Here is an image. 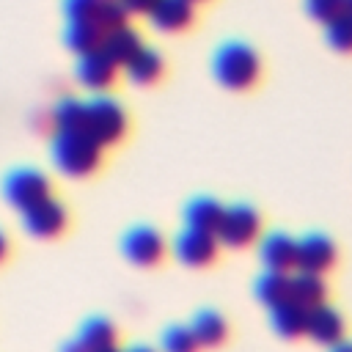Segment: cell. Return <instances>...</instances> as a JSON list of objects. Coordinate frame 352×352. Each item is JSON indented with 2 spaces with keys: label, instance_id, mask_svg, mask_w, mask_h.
<instances>
[{
  "label": "cell",
  "instance_id": "cell-1",
  "mask_svg": "<svg viewBox=\"0 0 352 352\" xmlns=\"http://www.w3.org/2000/svg\"><path fill=\"white\" fill-rule=\"evenodd\" d=\"M52 162L60 173L82 179L102 168L104 162V146L96 143L88 132L72 129V132H52Z\"/></svg>",
  "mask_w": 352,
  "mask_h": 352
},
{
  "label": "cell",
  "instance_id": "cell-2",
  "mask_svg": "<svg viewBox=\"0 0 352 352\" xmlns=\"http://www.w3.org/2000/svg\"><path fill=\"white\" fill-rule=\"evenodd\" d=\"M212 72L228 91H250L261 80V58L242 41H226L212 55Z\"/></svg>",
  "mask_w": 352,
  "mask_h": 352
},
{
  "label": "cell",
  "instance_id": "cell-3",
  "mask_svg": "<svg viewBox=\"0 0 352 352\" xmlns=\"http://www.w3.org/2000/svg\"><path fill=\"white\" fill-rule=\"evenodd\" d=\"M85 132L96 143H102L104 148L116 146L129 132V116H126V110L116 99L94 96V99L85 102Z\"/></svg>",
  "mask_w": 352,
  "mask_h": 352
},
{
  "label": "cell",
  "instance_id": "cell-4",
  "mask_svg": "<svg viewBox=\"0 0 352 352\" xmlns=\"http://www.w3.org/2000/svg\"><path fill=\"white\" fill-rule=\"evenodd\" d=\"M3 192H6V201L25 214L33 206L50 201L52 192H55V187H52V182L44 173H38L33 168H22V170H14V173L6 176Z\"/></svg>",
  "mask_w": 352,
  "mask_h": 352
},
{
  "label": "cell",
  "instance_id": "cell-5",
  "mask_svg": "<svg viewBox=\"0 0 352 352\" xmlns=\"http://www.w3.org/2000/svg\"><path fill=\"white\" fill-rule=\"evenodd\" d=\"M261 234V214L248 204L226 206V217L217 228V236L228 248H248Z\"/></svg>",
  "mask_w": 352,
  "mask_h": 352
},
{
  "label": "cell",
  "instance_id": "cell-6",
  "mask_svg": "<svg viewBox=\"0 0 352 352\" xmlns=\"http://www.w3.org/2000/svg\"><path fill=\"white\" fill-rule=\"evenodd\" d=\"M121 250L138 267H157V264H162L168 245H165V236L157 228H151V226H135L132 231L124 234Z\"/></svg>",
  "mask_w": 352,
  "mask_h": 352
},
{
  "label": "cell",
  "instance_id": "cell-7",
  "mask_svg": "<svg viewBox=\"0 0 352 352\" xmlns=\"http://www.w3.org/2000/svg\"><path fill=\"white\" fill-rule=\"evenodd\" d=\"M173 253L179 261H184L187 267H209L217 261L220 253V236L212 231H201V228H184L176 242H173Z\"/></svg>",
  "mask_w": 352,
  "mask_h": 352
},
{
  "label": "cell",
  "instance_id": "cell-8",
  "mask_svg": "<svg viewBox=\"0 0 352 352\" xmlns=\"http://www.w3.org/2000/svg\"><path fill=\"white\" fill-rule=\"evenodd\" d=\"M118 69L121 66L104 50H96V52H88V55H80V60L74 66V77L82 88H88L94 94H102V91L116 85Z\"/></svg>",
  "mask_w": 352,
  "mask_h": 352
},
{
  "label": "cell",
  "instance_id": "cell-9",
  "mask_svg": "<svg viewBox=\"0 0 352 352\" xmlns=\"http://www.w3.org/2000/svg\"><path fill=\"white\" fill-rule=\"evenodd\" d=\"M25 228L38 239H55L69 228V206L52 195L50 201L25 212Z\"/></svg>",
  "mask_w": 352,
  "mask_h": 352
},
{
  "label": "cell",
  "instance_id": "cell-10",
  "mask_svg": "<svg viewBox=\"0 0 352 352\" xmlns=\"http://www.w3.org/2000/svg\"><path fill=\"white\" fill-rule=\"evenodd\" d=\"M336 245L324 234H308L297 239V270L302 272H327L336 264Z\"/></svg>",
  "mask_w": 352,
  "mask_h": 352
},
{
  "label": "cell",
  "instance_id": "cell-11",
  "mask_svg": "<svg viewBox=\"0 0 352 352\" xmlns=\"http://www.w3.org/2000/svg\"><path fill=\"white\" fill-rule=\"evenodd\" d=\"M151 28L160 33H182L195 22V3L190 0H157L148 14Z\"/></svg>",
  "mask_w": 352,
  "mask_h": 352
},
{
  "label": "cell",
  "instance_id": "cell-12",
  "mask_svg": "<svg viewBox=\"0 0 352 352\" xmlns=\"http://www.w3.org/2000/svg\"><path fill=\"white\" fill-rule=\"evenodd\" d=\"M344 327H346L344 316L333 305H327V302H322V305L308 311V330H305V336L314 338L316 344L333 346V344L344 341Z\"/></svg>",
  "mask_w": 352,
  "mask_h": 352
},
{
  "label": "cell",
  "instance_id": "cell-13",
  "mask_svg": "<svg viewBox=\"0 0 352 352\" xmlns=\"http://www.w3.org/2000/svg\"><path fill=\"white\" fill-rule=\"evenodd\" d=\"M308 311L311 308H305V305H300L297 300L289 297V300L270 308V322H272L278 336L297 338V336H305V330H308Z\"/></svg>",
  "mask_w": 352,
  "mask_h": 352
},
{
  "label": "cell",
  "instance_id": "cell-14",
  "mask_svg": "<svg viewBox=\"0 0 352 352\" xmlns=\"http://www.w3.org/2000/svg\"><path fill=\"white\" fill-rule=\"evenodd\" d=\"M104 30L99 28V22L94 19H69L66 22V30H63V41L72 52L77 55H88V52H96L102 50L104 44Z\"/></svg>",
  "mask_w": 352,
  "mask_h": 352
},
{
  "label": "cell",
  "instance_id": "cell-15",
  "mask_svg": "<svg viewBox=\"0 0 352 352\" xmlns=\"http://www.w3.org/2000/svg\"><path fill=\"white\" fill-rule=\"evenodd\" d=\"M261 261L267 264V270L275 272H289L292 267H297V239H292L289 234H270L261 242Z\"/></svg>",
  "mask_w": 352,
  "mask_h": 352
},
{
  "label": "cell",
  "instance_id": "cell-16",
  "mask_svg": "<svg viewBox=\"0 0 352 352\" xmlns=\"http://www.w3.org/2000/svg\"><path fill=\"white\" fill-rule=\"evenodd\" d=\"M143 47H146V44H143V36H140V30L132 28V25H124V28L110 30V33L104 36V44H102V50H104L118 66H126Z\"/></svg>",
  "mask_w": 352,
  "mask_h": 352
},
{
  "label": "cell",
  "instance_id": "cell-17",
  "mask_svg": "<svg viewBox=\"0 0 352 352\" xmlns=\"http://www.w3.org/2000/svg\"><path fill=\"white\" fill-rule=\"evenodd\" d=\"M124 72H126V77H129L135 85H154V82H160L162 74H165V60H162V55H160L157 50L143 47V50L124 66Z\"/></svg>",
  "mask_w": 352,
  "mask_h": 352
},
{
  "label": "cell",
  "instance_id": "cell-18",
  "mask_svg": "<svg viewBox=\"0 0 352 352\" xmlns=\"http://www.w3.org/2000/svg\"><path fill=\"white\" fill-rule=\"evenodd\" d=\"M190 327H192L198 344L206 346V349L223 346L226 338H228V322H226V316H220L217 311H209V308L198 311V314L192 316V324H190Z\"/></svg>",
  "mask_w": 352,
  "mask_h": 352
},
{
  "label": "cell",
  "instance_id": "cell-19",
  "mask_svg": "<svg viewBox=\"0 0 352 352\" xmlns=\"http://www.w3.org/2000/svg\"><path fill=\"white\" fill-rule=\"evenodd\" d=\"M223 217H226V206L217 204L214 198H192L184 206V220H187L190 228H201V231L217 234Z\"/></svg>",
  "mask_w": 352,
  "mask_h": 352
},
{
  "label": "cell",
  "instance_id": "cell-20",
  "mask_svg": "<svg viewBox=\"0 0 352 352\" xmlns=\"http://www.w3.org/2000/svg\"><path fill=\"white\" fill-rule=\"evenodd\" d=\"M50 126L55 132H72V129L85 132V102L77 96H60L50 110Z\"/></svg>",
  "mask_w": 352,
  "mask_h": 352
},
{
  "label": "cell",
  "instance_id": "cell-21",
  "mask_svg": "<svg viewBox=\"0 0 352 352\" xmlns=\"http://www.w3.org/2000/svg\"><path fill=\"white\" fill-rule=\"evenodd\" d=\"M289 297L297 300V302L305 305V308H316V305L324 302L327 286H324L322 275H316V272H302V270H300V272L292 278V292H289Z\"/></svg>",
  "mask_w": 352,
  "mask_h": 352
},
{
  "label": "cell",
  "instance_id": "cell-22",
  "mask_svg": "<svg viewBox=\"0 0 352 352\" xmlns=\"http://www.w3.org/2000/svg\"><path fill=\"white\" fill-rule=\"evenodd\" d=\"M256 297L264 302V305H278L283 300H289V292H292V278L286 272H275V270H267L258 280H256Z\"/></svg>",
  "mask_w": 352,
  "mask_h": 352
},
{
  "label": "cell",
  "instance_id": "cell-23",
  "mask_svg": "<svg viewBox=\"0 0 352 352\" xmlns=\"http://www.w3.org/2000/svg\"><path fill=\"white\" fill-rule=\"evenodd\" d=\"M80 338H82L88 346H94V349L116 346V341H118V330H116L113 322H107V319H102V316H94V319H88V322L82 324Z\"/></svg>",
  "mask_w": 352,
  "mask_h": 352
},
{
  "label": "cell",
  "instance_id": "cell-24",
  "mask_svg": "<svg viewBox=\"0 0 352 352\" xmlns=\"http://www.w3.org/2000/svg\"><path fill=\"white\" fill-rule=\"evenodd\" d=\"M324 38L336 52H352V14L344 11L324 25Z\"/></svg>",
  "mask_w": 352,
  "mask_h": 352
},
{
  "label": "cell",
  "instance_id": "cell-25",
  "mask_svg": "<svg viewBox=\"0 0 352 352\" xmlns=\"http://www.w3.org/2000/svg\"><path fill=\"white\" fill-rule=\"evenodd\" d=\"M162 352H198L201 344L192 333V327H184V324H173L162 333Z\"/></svg>",
  "mask_w": 352,
  "mask_h": 352
},
{
  "label": "cell",
  "instance_id": "cell-26",
  "mask_svg": "<svg viewBox=\"0 0 352 352\" xmlns=\"http://www.w3.org/2000/svg\"><path fill=\"white\" fill-rule=\"evenodd\" d=\"M126 19H129V11H126V6H124L121 0H104L102 8H99V14H96V22H99V28H102L104 33L129 25Z\"/></svg>",
  "mask_w": 352,
  "mask_h": 352
},
{
  "label": "cell",
  "instance_id": "cell-27",
  "mask_svg": "<svg viewBox=\"0 0 352 352\" xmlns=\"http://www.w3.org/2000/svg\"><path fill=\"white\" fill-rule=\"evenodd\" d=\"M305 11L311 19L327 25L330 19H336L338 14H344V0H305Z\"/></svg>",
  "mask_w": 352,
  "mask_h": 352
},
{
  "label": "cell",
  "instance_id": "cell-28",
  "mask_svg": "<svg viewBox=\"0 0 352 352\" xmlns=\"http://www.w3.org/2000/svg\"><path fill=\"white\" fill-rule=\"evenodd\" d=\"M102 3L104 0H63V11H66V19H94L96 22Z\"/></svg>",
  "mask_w": 352,
  "mask_h": 352
},
{
  "label": "cell",
  "instance_id": "cell-29",
  "mask_svg": "<svg viewBox=\"0 0 352 352\" xmlns=\"http://www.w3.org/2000/svg\"><path fill=\"white\" fill-rule=\"evenodd\" d=\"M124 6H126V11L129 14H151V8L157 6V0H121Z\"/></svg>",
  "mask_w": 352,
  "mask_h": 352
},
{
  "label": "cell",
  "instance_id": "cell-30",
  "mask_svg": "<svg viewBox=\"0 0 352 352\" xmlns=\"http://www.w3.org/2000/svg\"><path fill=\"white\" fill-rule=\"evenodd\" d=\"M63 352H94V346H88L82 338H74V341H69L63 346Z\"/></svg>",
  "mask_w": 352,
  "mask_h": 352
},
{
  "label": "cell",
  "instance_id": "cell-31",
  "mask_svg": "<svg viewBox=\"0 0 352 352\" xmlns=\"http://www.w3.org/2000/svg\"><path fill=\"white\" fill-rule=\"evenodd\" d=\"M8 253H11V242H8V234H6V231H0V264L8 258Z\"/></svg>",
  "mask_w": 352,
  "mask_h": 352
},
{
  "label": "cell",
  "instance_id": "cell-32",
  "mask_svg": "<svg viewBox=\"0 0 352 352\" xmlns=\"http://www.w3.org/2000/svg\"><path fill=\"white\" fill-rule=\"evenodd\" d=\"M330 352H352V341H338L330 346Z\"/></svg>",
  "mask_w": 352,
  "mask_h": 352
},
{
  "label": "cell",
  "instance_id": "cell-33",
  "mask_svg": "<svg viewBox=\"0 0 352 352\" xmlns=\"http://www.w3.org/2000/svg\"><path fill=\"white\" fill-rule=\"evenodd\" d=\"M94 352H121L118 346H102V349H94Z\"/></svg>",
  "mask_w": 352,
  "mask_h": 352
},
{
  "label": "cell",
  "instance_id": "cell-34",
  "mask_svg": "<svg viewBox=\"0 0 352 352\" xmlns=\"http://www.w3.org/2000/svg\"><path fill=\"white\" fill-rule=\"evenodd\" d=\"M126 352H154V349H148V346H132V349H126Z\"/></svg>",
  "mask_w": 352,
  "mask_h": 352
},
{
  "label": "cell",
  "instance_id": "cell-35",
  "mask_svg": "<svg viewBox=\"0 0 352 352\" xmlns=\"http://www.w3.org/2000/svg\"><path fill=\"white\" fill-rule=\"evenodd\" d=\"M344 8H346V11L352 14V0H344Z\"/></svg>",
  "mask_w": 352,
  "mask_h": 352
},
{
  "label": "cell",
  "instance_id": "cell-36",
  "mask_svg": "<svg viewBox=\"0 0 352 352\" xmlns=\"http://www.w3.org/2000/svg\"><path fill=\"white\" fill-rule=\"evenodd\" d=\"M190 3H195V6H198V3H206V0H190Z\"/></svg>",
  "mask_w": 352,
  "mask_h": 352
}]
</instances>
